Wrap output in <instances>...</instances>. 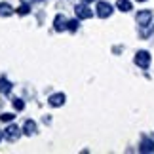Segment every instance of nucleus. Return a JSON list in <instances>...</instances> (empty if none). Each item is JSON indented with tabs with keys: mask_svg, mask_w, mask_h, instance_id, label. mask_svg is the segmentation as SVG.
<instances>
[{
	"mask_svg": "<svg viewBox=\"0 0 154 154\" xmlns=\"http://www.w3.org/2000/svg\"><path fill=\"white\" fill-rule=\"evenodd\" d=\"M135 65L141 69H149V65H150V53L149 51H145V50H141L135 53Z\"/></svg>",
	"mask_w": 154,
	"mask_h": 154,
	"instance_id": "obj_1",
	"label": "nucleus"
},
{
	"mask_svg": "<svg viewBox=\"0 0 154 154\" xmlns=\"http://www.w3.org/2000/svg\"><path fill=\"white\" fill-rule=\"evenodd\" d=\"M135 19H137V25L139 27H149L150 21H152V11L150 10H141Z\"/></svg>",
	"mask_w": 154,
	"mask_h": 154,
	"instance_id": "obj_2",
	"label": "nucleus"
},
{
	"mask_svg": "<svg viewBox=\"0 0 154 154\" xmlns=\"http://www.w3.org/2000/svg\"><path fill=\"white\" fill-rule=\"evenodd\" d=\"M74 14H76V17H78V19H90V17L93 15V11L88 8V4L80 2V4L74 8Z\"/></svg>",
	"mask_w": 154,
	"mask_h": 154,
	"instance_id": "obj_3",
	"label": "nucleus"
},
{
	"mask_svg": "<svg viewBox=\"0 0 154 154\" xmlns=\"http://www.w3.org/2000/svg\"><path fill=\"white\" fill-rule=\"evenodd\" d=\"M97 17H101V19H105V17L112 15V6L109 2H97Z\"/></svg>",
	"mask_w": 154,
	"mask_h": 154,
	"instance_id": "obj_4",
	"label": "nucleus"
},
{
	"mask_svg": "<svg viewBox=\"0 0 154 154\" xmlns=\"http://www.w3.org/2000/svg\"><path fill=\"white\" fill-rule=\"evenodd\" d=\"M21 135V129L15 126V124H11V126H8L6 128V133H4V137L8 139V141H15L17 137Z\"/></svg>",
	"mask_w": 154,
	"mask_h": 154,
	"instance_id": "obj_5",
	"label": "nucleus"
},
{
	"mask_svg": "<svg viewBox=\"0 0 154 154\" xmlns=\"http://www.w3.org/2000/svg\"><path fill=\"white\" fill-rule=\"evenodd\" d=\"M65 101H67L65 93H53V95H50V99H48L50 106H63Z\"/></svg>",
	"mask_w": 154,
	"mask_h": 154,
	"instance_id": "obj_6",
	"label": "nucleus"
},
{
	"mask_svg": "<svg viewBox=\"0 0 154 154\" xmlns=\"http://www.w3.org/2000/svg\"><path fill=\"white\" fill-rule=\"evenodd\" d=\"M53 29H55L57 32H61V31H65L67 29V19H65V15H55V19H53Z\"/></svg>",
	"mask_w": 154,
	"mask_h": 154,
	"instance_id": "obj_7",
	"label": "nucleus"
},
{
	"mask_svg": "<svg viewBox=\"0 0 154 154\" xmlns=\"http://www.w3.org/2000/svg\"><path fill=\"white\" fill-rule=\"evenodd\" d=\"M23 131H25V135H34V133H36V122H34V120H27L25 126H23Z\"/></svg>",
	"mask_w": 154,
	"mask_h": 154,
	"instance_id": "obj_8",
	"label": "nucleus"
},
{
	"mask_svg": "<svg viewBox=\"0 0 154 154\" xmlns=\"http://www.w3.org/2000/svg\"><path fill=\"white\" fill-rule=\"evenodd\" d=\"M139 150H141V152H154V143H152L150 139H146V137H145L143 141H141Z\"/></svg>",
	"mask_w": 154,
	"mask_h": 154,
	"instance_id": "obj_9",
	"label": "nucleus"
},
{
	"mask_svg": "<svg viewBox=\"0 0 154 154\" xmlns=\"http://www.w3.org/2000/svg\"><path fill=\"white\" fill-rule=\"evenodd\" d=\"M11 91V82L6 80L4 76L0 78V93H4V95H8V93Z\"/></svg>",
	"mask_w": 154,
	"mask_h": 154,
	"instance_id": "obj_10",
	"label": "nucleus"
},
{
	"mask_svg": "<svg viewBox=\"0 0 154 154\" xmlns=\"http://www.w3.org/2000/svg\"><path fill=\"white\" fill-rule=\"evenodd\" d=\"M11 14H14V8H11L8 2H2V4H0V15H2V17H10Z\"/></svg>",
	"mask_w": 154,
	"mask_h": 154,
	"instance_id": "obj_11",
	"label": "nucleus"
},
{
	"mask_svg": "<svg viewBox=\"0 0 154 154\" xmlns=\"http://www.w3.org/2000/svg\"><path fill=\"white\" fill-rule=\"evenodd\" d=\"M116 8L120 11H129V10H131V2H129V0H118Z\"/></svg>",
	"mask_w": 154,
	"mask_h": 154,
	"instance_id": "obj_12",
	"label": "nucleus"
},
{
	"mask_svg": "<svg viewBox=\"0 0 154 154\" xmlns=\"http://www.w3.org/2000/svg\"><path fill=\"white\" fill-rule=\"evenodd\" d=\"M15 14H19V15H29V14H31V4H25V2H23L19 8L15 10Z\"/></svg>",
	"mask_w": 154,
	"mask_h": 154,
	"instance_id": "obj_13",
	"label": "nucleus"
},
{
	"mask_svg": "<svg viewBox=\"0 0 154 154\" xmlns=\"http://www.w3.org/2000/svg\"><path fill=\"white\" fill-rule=\"evenodd\" d=\"M15 118V114H11V112H2V114H0V120L2 122H11Z\"/></svg>",
	"mask_w": 154,
	"mask_h": 154,
	"instance_id": "obj_14",
	"label": "nucleus"
},
{
	"mask_svg": "<svg viewBox=\"0 0 154 154\" xmlns=\"http://www.w3.org/2000/svg\"><path fill=\"white\" fill-rule=\"evenodd\" d=\"M67 29L69 31H76V29H78V19H72V21H67Z\"/></svg>",
	"mask_w": 154,
	"mask_h": 154,
	"instance_id": "obj_15",
	"label": "nucleus"
},
{
	"mask_svg": "<svg viewBox=\"0 0 154 154\" xmlns=\"http://www.w3.org/2000/svg\"><path fill=\"white\" fill-rule=\"evenodd\" d=\"M14 106H15V110H23L25 109V101L23 99H14Z\"/></svg>",
	"mask_w": 154,
	"mask_h": 154,
	"instance_id": "obj_16",
	"label": "nucleus"
},
{
	"mask_svg": "<svg viewBox=\"0 0 154 154\" xmlns=\"http://www.w3.org/2000/svg\"><path fill=\"white\" fill-rule=\"evenodd\" d=\"M21 2H25V4H31V2H34V0H21Z\"/></svg>",
	"mask_w": 154,
	"mask_h": 154,
	"instance_id": "obj_17",
	"label": "nucleus"
},
{
	"mask_svg": "<svg viewBox=\"0 0 154 154\" xmlns=\"http://www.w3.org/2000/svg\"><path fill=\"white\" fill-rule=\"evenodd\" d=\"M82 2H84V4H90V2H93V0H82Z\"/></svg>",
	"mask_w": 154,
	"mask_h": 154,
	"instance_id": "obj_18",
	"label": "nucleus"
},
{
	"mask_svg": "<svg viewBox=\"0 0 154 154\" xmlns=\"http://www.w3.org/2000/svg\"><path fill=\"white\" fill-rule=\"evenodd\" d=\"M2 137H4V133H2V131H0V141H2Z\"/></svg>",
	"mask_w": 154,
	"mask_h": 154,
	"instance_id": "obj_19",
	"label": "nucleus"
},
{
	"mask_svg": "<svg viewBox=\"0 0 154 154\" xmlns=\"http://www.w3.org/2000/svg\"><path fill=\"white\" fill-rule=\"evenodd\" d=\"M34 2H42V0H34Z\"/></svg>",
	"mask_w": 154,
	"mask_h": 154,
	"instance_id": "obj_20",
	"label": "nucleus"
},
{
	"mask_svg": "<svg viewBox=\"0 0 154 154\" xmlns=\"http://www.w3.org/2000/svg\"><path fill=\"white\" fill-rule=\"evenodd\" d=\"M137 2H145V0H137Z\"/></svg>",
	"mask_w": 154,
	"mask_h": 154,
	"instance_id": "obj_21",
	"label": "nucleus"
},
{
	"mask_svg": "<svg viewBox=\"0 0 154 154\" xmlns=\"http://www.w3.org/2000/svg\"><path fill=\"white\" fill-rule=\"evenodd\" d=\"M152 32H154V27H152Z\"/></svg>",
	"mask_w": 154,
	"mask_h": 154,
	"instance_id": "obj_22",
	"label": "nucleus"
}]
</instances>
